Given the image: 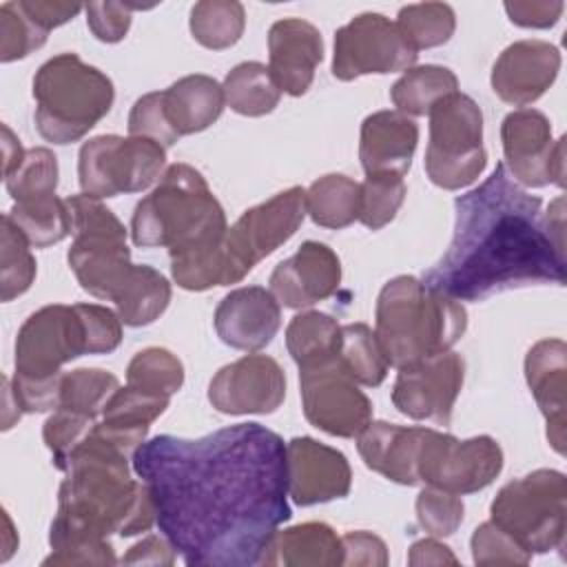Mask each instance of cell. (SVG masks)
I'll list each match as a JSON object with an SVG mask.
<instances>
[{"label":"cell","mask_w":567,"mask_h":567,"mask_svg":"<svg viewBox=\"0 0 567 567\" xmlns=\"http://www.w3.org/2000/svg\"><path fill=\"white\" fill-rule=\"evenodd\" d=\"M66 206L73 228L66 255L71 270L89 295L115 301L135 268L124 224L97 197L84 193L71 195Z\"/></svg>","instance_id":"cell-7"},{"label":"cell","mask_w":567,"mask_h":567,"mask_svg":"<svg viewBox=\"0 0 567 567\" xmlns=\"http://www.w3.org/2000/svg\"><path fill=\"white\" fill-rule=\"evenodd\" d=\"M166 151L146 137L97 135L82 144L78 177L84 195L115 197L148 188L162 173Z\"/></svg>","instance_id":"cell-10"},{"label":"cell","mask_w":567,"mask_h":567,"mask_svg":"<svg viewBox=\"0 0 567 567\" xmlns=\"http://www.w3.org/2000/svg\"><path fill=\"white\" fill-rule=\"evenodd\" d=\"M155 523L190 567L270 565V545L290 518L284 439L237 423L202 439L159 434L133 454Z\"/></svg>","instance_id":"cell-1"},{"label":"cell","mask_w":567,"mask_h":567,"mask_svg":"<svg viewBox=\"0 0 567 567\" xmlns=\"http://www.w3.org/2000/svg\"><path fill=\"white\" fill-rule=\"evenodd\" d=\"M281 326V306L261 286L230 290L215 308L217 337L237 350L255 352L266 348Z\"/></svg>","instance_id":"cell-22"},{"label":"cell","mask_w":567,"mask_h":567,"mask_svg":"<svg viewBox=\"0 0 567 567\" xmlns=\"http://www.w3.org/2000/svg\"><path fill=\"white\" fill-rule=\"evenodd\" d=\"M226 230L221 204L204 175L188 164L168 166L131 219L135 246L168 248L171 257L217 248Z\"/></svg>","instance_id":"cell-4"},{"label":"cell","mask_w":567,"mask_h":567,"mask_svg":"<svg viewBox=\"0 0 567 567\" xmlns=\"http://www.w3.org/2000/svg\"><path fill=\"white\" fill-rule=\"evenodd\" d=\"M306 217V190L292 186L264 204L241 213L226 230L221 252L226 264V284L241 281L264 257L286 244Z\"/></svg>","instance_id":"cell-11"},{"label":"cell","mask_w":567,"mask_h":567,"mask_svg":"<svg viewBox=\"0 0 567 567\" xmlns=\"http://www.w3.org/2000/svg\"><path fill=\"white\" fill-rule=\"evenodd\" d=\"M270 565L334 567L343 565L341 536L326 523H301L277 532L270 545Z\"/></svg>","instance_id":"cell-29"},{"label":"cell","mask_w":567,"mask_h":567,"mask_svg":"<svg viewBox=\"0 0 567 567\" xmlns=\"http://www.w3.org/2000/svg\"><path fill=\"white\" fill-rule=\"evenodd\" d=\"M7 190L13 202L33 197V195H51L58 186V159L44 148H31L24 153L22 164L4 177Z\"/></svg>","instance_id":"cell-44"},{"label":"cell","mask_w":567,"mask_h":567,"mask_svg":"<svg viewBox=\"0 0 567 567\" xmlns=\"http://www.w3.org/2000/svg\"><path fill=\"white\" fill-rule=\"evenodd\" d=\"M7 215L35 248L53 246L73 233L66 199H60L55 193L18 199Z\"/></svg>","instance_id":"cell-30"},{"label":"cell","mask_w":567,"mask_h":567,"mask_svg":"<svg viewBox=\"0 0 567 567\" xmlns=\"http://www.w3.org/2000/svg\"><path fill=\"white\" fill-rule=\"evenodd\" d=\"M95 423L97 419L66 410V408L53 410V414L44 421V427H42V439L53 454V465L62 463L64 456L86 439V434L95 427Z\"/></svg>","instance_id":"cell-47"},{"label":"cell","mask_w":567,"mask_h":567,"mask_svg":"<svg viewBox=\"0 0 567 567\" xmlns=\"http://www.w3.org/2000/svg\"><path fill=\"white\" fill-rule=\"evenodd\" d=\"M162 104L171 128L182 135H193L210 124L224 111V89L210 75H186L162 91Z\"/></svg>","instance_id":"cell-28"},{"label":"cell","mask_w":567,"mask_h":567,"mask_svg":"<svg viewBox=\"0 0 567 567\" xmlns=\"http://www.w3.org/2000/svg\"><path fill=\"white\" fill-rule=\"evenodd\" d=\"M49 31L27 11L22 0L0 7V60H22L47 42Z\"/></svg>","instance_id":"cell-42"},{"label":"cell","mask_w":567,"mask_h":567,"mask_svg":"<svg viewBox=\"0 0 567 567\" xmlns=\"http://www.w3.org/2000/svg\"><path fill=\"white\" fill-rule=\"evenodd\" d=\"M35 126L53 144L82 140L113 106L115 89L106 73L75 53L47 60L33 78Z\"/></svg>","instance_id":"cell-6"},{"label":"cell","mask_w":567,"mask_h":567,"mask_svg":"<svg viewBox=\"0 0 567 567\" xmlns=\"http://www.w3.org/2000/svg\"><path fill=\"white\" fill-rule=\"evenodd\" d=\"M560 71V51L545 40L509 44L492 66L494 93L514 106L536 102Z\"/></svg>","instance_id":"cell-21"},{"label":"cell","mask_w":567,"mask_h":567,"mask_svg":"<svg viewBox=\"0 0 567 567\" xmlns=\"http://www.w3.org/2000/svg\"><path fill=\"white\" fill-rule=\"evenodd\" d=\"M425 427H405L385 421H370L357 436V447L363 463L381 476L401 483L419 485L416 456Z\"/></svg>","instance_id":"cell-26"},{"label":"cell","mask_w":567,"mask_h":567,"mask_svg":"<svg viewBox=\"0 0 567 567\" xmlns=\"http://www.w3.org/2000/svg\"><path fill=\"white\" fill-rule=\"evenodd\" d=\"M503 470V450L487 436L458 441L452 434L425 427L416 474L419 483L450 494H472L487 487Z\"/></svg>","instance_id":"cell-12"},{"label":"cell","mask_w":567,"mask_h":567,"mask_svg":"<svg viewBox=\"0 0 567 567\" xmlns=\"http://www.w3.org/2000/svg\"><path fill=\"white\" fill-rule=\"evenodd\" d=\"M64 374V372H62ZM62 374L49 379H31L13 374L11 388L22 412H51L60 405Z\"/></svg>","instance_id":"cell-51"},{"label":"cell","mask_w":567,"mask_h":567,"mask_svg":"<svg viewBox=\"0 0 567 567\" xmlns=\"http://www.w3.org/2000/svg\"><path fill=\"white\" fill-rule=\"evenodd\" d=\"M117 388L120 381L115 374L100 368H78L62 374L58 408L97 419Z\"/></svg>","instance_id":"cell-39"},{"label":"cell","mask_w":567,"mask_h":567,"mask_svg":"<svg viewBox=\"0 0 567 567\" xmlns=\"http://www.w3.org/2000/svg\"><path fill=\"white\" fill-rule=\"evenodd\" d=\"M126 565H173L175 563V549L173 545L162 536H146L137 545L128 549V554L122 558Z\"/></svg>","instance_id":"cell-54"},{"label":"cell","mask_w":567,"mask_h":567,"mask_svg":"<svg viewBox=\"0 0 567 567\" xmlns=\"http://www.w3.org/2000/svg\"><path fill=\"white\" fill-rule=\"evenodd\" d=\"M361 184L354 179L330 173L319 177L306 190V213L317 226L346 228L359 219Z\"/></svg>","instance_id":"cell-31"},{"label":"cell","mask_w":567,"mask_h":567,"mask_svg":"<svg viewBox=\"0 0 567 567\" xmlns=\"http://www.w3.org/2000/svg\"><path fill=\"white\" fill-rule=\"evenodd\" d=\"M403 199H405V182L401 175H390V173L365 175L361 184L359 221L370 230H379L396 217Z\"/></svg>","instance_id":"cell-43"},{"label":"cell","mask_w":567,"mask_h":567,"mask_svg":"<svg viewBox=\"0 0 567 567\" xmlns=\"http://www.w3.org/2000/svg\"><path fill=\"white\" fill-rule=\"evenodd\" d=\"M505 168L516 184L565 186V140L551 137V124L536 109H518L501 124Z\"/></svg>","instance_id":"cell-16"},{"label":"cell","mask_w":567,"mask_h":567,"mask_svg":"<svg viewBox=\"0 0 567 567\" xmlns=\"http://www.w3.org/2000/svg\"><path fill=\"white\" fill-rule=\"evenodd\" d=\"M339 361L359 385L368 388L381 385L390 368L374 330L365 323L341 326Z\"/></svg>","instance_id":"cell-36"},{"label":"cell","mask_w":567,"mask_h":567,"mask_svg":"<svg viewBox=\"0 0 567 567\" xmlns=\"http://www.w3.org/2000/svg\"><path fill=\"white\" fill-rule=\"evenodd\" d=\"M416 58L396 22L370 11L337 29L332 75L348 82L368 73L408 71Z\"/></svg>","instance_id":"cell-15"},{"label":"cell","mask_w":567,"mask_h":567,"mask_svg":"<svg viewBox=\"0 0 567 567\" xmlns=\"http://www.w3.org/2000/svg\"><path fill=\"white\" fill-rule=\"evenodd\" d=\"M27 11L47 29H55L64 22H69L71 18H75L82 7L80 4H71V2H44V0H22Z\"/></svg>","instance_id":"cell-55"},{"label":"cell","mask_w":567,"mask_h":567,"mask_svg":"<svg viewBox=\"0 0 567 567\" xmlns=\"http://www.w3.org/2000/svg\"><path fill=\"white\" fill-rule=\"evenodd\" d=\"M286 399V374L268 354H246L224 365L208 385V401L224 414H270Z\"/></svg>","instance_id":"cell-18"},{"label":"cell","mask_w":567,"mask_h":567,"mask_svg":"<svg viewBox=\"0 0 567 567\" xmlns=\"http://www.w3.org/2000/svg\"><path fill=\"white\" fill-rule=\"evenodd\" d=\"M171 301V284L168 279L151 268V266H135L131 279L113 301L117 315L124 326H148L153 323Z\"/></svg>","instance_id":"cell-33"},{"label":"cell","mask_w":567,"mask_h":567,"mask_svg":"<svg viewBox=\"0 0 567 567\" xmlns=\"http://www.w3.org/2000/svg\"><path fill=\"white\" fill-rule=\"evenodd\" d=\"M470 545L476 565H527L532 560V554L492 520L474 529Z\"/></svg>","instance_id":"cell-46"},{"label":"cell","mask_w":567,"mask_h":567,"mask_svg":"<svg viewBox=\"0 0 567 567\" xmlns=\"http://www.w3.org/2000/svg\"><path fill=\"white\" fill-rule=\"evenodd\" d=\"M184 383L182 361L166 348H146L137 352L126 368V385L157 396L175 394Z\"/></svg>","instance_id":"cell-41"},{"label":"cell","mask_w":567,"mask_h":567,"mask_svg":"<svg viewBox=\"0 0 567 567\" xmlns=\"http://www.w3.org/2000/svg\"><path fill=\"white\" fill-rule=\"evenodd\" d=\"M89 337V354L113 352L122 341V319L106 306L75 303Z\"/></svg>","instance_id":"cell-49"},{"label":"cell","mask_w":567,"mask_h":567,"mask_svg":"<svg viewBox=\"0 0 567 567\" xmlns=\"http://www.w3.org/2000/svg\"><path fill=\"white\" fill-rule=\"evenodd\" d=\"M416 520L432 536H452L463 523V501L456 494L425 487L416 496Z\"/></svg>","instance_id":"cell-45"},{"label":"cell","mask_w":567,"mask_h":567,"mask_svg":"<svg viewBox=\"0 0 567 567\" xmlns=\"http://www.w3.org/2000/svg\"><path fill=\"white\" fill-rule=\"evenodd\" d=\"M419 142V126L401 111H377L361 124L359 159L365 175H405Z\"/></svg>","instance_id":"cell-25"},{"label":"cell","mask_w":567,"mask_h":567,"mask_svg":"<svg viewBox=\"0 0 567 567\" xmlns=\"http://www.w3.org/2000/svg\"><path fill=\"white\" fill-rule=\"evenodd\" d=\"M128 133L135 137H146L153 140L157 144L173 146L179 135L171 128L166 113H164V104H162V91H153L142 95L128 115Z\"/></svg>","instance_id":"cell-48"},{"label":"cell","mask_w":567,"mask_h":567,"mask_svg":"<svg viewBox=\"0 0 567 567\" xmlns=\"http://www.w3.org/2000/svg\"><path fill=\"white\" fill-rule=\"evenodd\" d=\"M343 545V565H388L385 543L370 532H348L341 536Z\"/></svg>","instance_id":"cell-52"},{"label":"cell","mask_w":567,"mask_h":567,"mask_svg":"<svg viewBox=\"0 0 567 567\" xmlns=\"http://www.w3.org/2000/svg\"><path fill=\"white\" fill-rule=\"evenodd\" d=\"M492 523L529 554L565 547L567 478L556 470H536L503 485L489 507Z\"/></svg>","instance_id":"cell-8"},{"label":"cell","mask_w":567,"mask_h":567,"mask_svg":"<svg viewBox=\"0 0 567 567\" xmlns=\"http://www.w3.org/2000/svg\"><path fill=\"white\" fill-rule=\"evenodd\" d=\"M427 117L430 144L425 151V173L430 182L445 190L470 186L487 164L478 104L470 95L454 91L441 97Z\"/></svg>","instance_id":"cell-9"},{"label":"cell","mask_w":567,"mask_h":567,"mask_svg":"<svg viewBox=\"0 0 567 567\" xmlns=\"http://www.w3.org/2000/svg\"><path fill=\"white\" fill-rule=\"evenodd\" d=\"M4 523H7V529H4V551H2L0 560H7L11 556V551L16 549V543H9V538L13 536V529H11V518L7 516V512H4Z\"/></svg>","instance_id":"cell-58"},{"label":"cell","mask_w":567,"mask_h":567,"mask_svg":"<svg viewBox=\"0 0 567 567\" xmlns=\"http://www.w3.org/2000/svg\"><path fill=\"white\" fill-rule=\"evenodd\" d=\"M527 385L547 421V439L565 454V405H567V346L563 339H543L525 357Z\"/></svg>","instance_id":"cell-24"},{"label":"cell","mask_w":567,"mask_h":567,"mask_svg":"<svg viewBox=\"0 0 567 567\" xmlns=\"http://www.w3.org/2000/svg\"><path fill=\"white\" fill-rule=\"evenodd\" d=\"M458 91V80L447 66L421 64L408 69L390 89L392 104L403 115H427L445 95Z\"/></svg>","instance_id":"cell-34"},{"label":"cell","mask_w":567,"mask_h":567,"mask_svg":"<svg viewBox=\"0 0 567 567\" xmlns=\"http://www.w3.org/2000/svg\"><path fill=\"white\" fill-rule=\"evenodd\" d=\"M306 419L330 436L354 439L372 421V403L339 357L299 368Z\"/></svg>","instance_id":"cell-13"},{"label":"cell","mask_w":567,"mask_h":567,"mask_svg":"<svg viewBox=\"0 0 567 567\" xmlns=\"http://www.w3.org/2000/svg\"><path fill=\"white\" fill-rule=\"evenodd\" d=\"M341 261L321 241H306L299 250L277 264L270 275V292L286 308H310L339 290Z\"/></svg>","instance_id":"cell-20"},{"label":"cell","mask_w":567,"mask_h":567,"mask_svg":"<svg viewBox=\"0 0 567 567\" xmlns=\"http://www.w3.org/2000/svg\"><path fill=\"white\" fill-rule=\"evenodd\" d=\"M454 235L423 286L456 301H483L529 284H565V202L547 213L498 162L474 190L454 199Z\"/></svg>","instance_id":"cell-2"},{"label":"cell","mask_w":567,"mask_h":567,"mask_svg":"<svg viewBox=\"0 0 567 567\" xmlns=\"http://www.w3.org/2000/svg\"><path fill=\"white\" fill-rule=\"evenodd\" d=\"M224 100L226 104L248 117H259L279 104L281 89L277 86L270 69L261 62H241L233 66L224 78Z\"/></svg>","instance_id":"cell-32"},{"label":"cell","mask_w":567,"mask_h":567,"mask_svg":"<svg viewBox=\"0 0 567 567\" xmlns=\"http://www.w3.org/2000/svg\"><path fill=\"white\" fill-rule=\"evenodd\" d=\"M144 9L128 2H91L84 7L91 33L102 42H120L131 27V11Z\"/></svg>","instance_id":"cell-50"},{"label":"cell","mask_w":567,"mask_h":567,"mask_svg":"<svg viewBox=\"0 0 567 567\" xmlns=\"http://www.w3.org/2000/svg\"><path fill=\"white\" fill-rule=\"evenodd\" d=\"M2 153H4V177H7L22 164L24 153H27V151H22L20 140L11 133V128L7 124H2Z\"/></svg>","instance_id":"cell-57"},{"label":"cell","mask_w":567,"mask_h":567,"mask_svg":"<svg viewBox=\"0 0 567 567\" xmlns=\"http://www.w3.org/2000/svg\"><path fill=\"white\" fill-rule=\"evenodd\" d=\"M193 38L213 51L233 47L246 27L244 4L235 0H202L190 9Z\"/></svg>","instance_id":"cell-37"},{"label":"cell","mask_w":567,"mask_h":567,"mask_svg":"<svg viewBox=\"0 0 567 567\" xmlns=\"http://www.w3.org/2000/svg\"><path fill=\"white\" fill-rule=\"evenodd\" d=\"M408 563L412 567H419V565H445V563L456 565L458 560L447 545L439 543L436 538H423L410 547Z\"/></svg>","instance_id":"cell-56"},{"label":"cell","mask_w":567,"mask_h":567,"mask_svg":"<svg viewBox=\"0 0 567 567\" xmlns=\"http://www.w3.org/2000/svg\"><path fill=\"white\" fill-rule=\"evenodd\" d=\"M463 377L465 361L452 350L423 359L399 370L392 388V403L401 414L414 421L450 425L456 396L463 388Z\"/></svg>","instance_id":"cell-17"},{"label":"cell","mask_w":567,"mask_h":567,"mask_svg":"<svg viewBox=\"0 0 567 567\" xmlns=\"http://www.w3.org/2000/svg\"><path fill=\"white\" fill-rule=\"evenodd\" d=\"M268 58L277 86L288 95H303L323 60L319 29L301 18L277 20L268 31Z\"/></svg>","instance_id":"cell-23"},{"label":"cell","mask_w":567,"mask_h":567,"mask_svg":"<svg viewBox=\"0 0 567 567\" xmlns=\"http://www.w3.org/2000/svg\"><path fill=\"white\" fill-rule=\"evenodd\" d=\"M122 447L95 427L55 467L66 474L51 523V556L42 565H115L111 534L135 536L155 523V505L144 481L131 478Z\"/></svg>","instance_id":"cell-3"},{"label":"cell","mask_w":567,"mask_h":567,"mask_svg":"<svg viewBox=\"0 0 567 567\" xmlns=\"http://www.w3.org/2000/svg\"><path fill=\"white\" fill-rule=\"evenodd\" d=\"M89 354V337L78 306H44L29 315L16 339V374L49 379L62 365Z\"/></svg>","instance_id":"cell-14"},{"label":"cell","mask_w":567,"mask_h":567,"mask_svg":"<svg viewBox=\"0 0 567 567\" xmlns=\"http://www.w3.org/2000/svg\"><path fill=\"white\" fill-rule=\"evenodd\" d=\"M286 472L288 496L301 507L343 498L352 485L348 458L310 436L286 443Z\"/></svg>","instance_id":"cell-19"},{"label":"cell","mask_w":567,"mask_h":567,"mask_svg":"<svg viewBox=\"0 0 567 567\" xmlns=\"http://www.w3.org/2000/svg\"><path fill=\"white\" fill-rule=\"evenodd\" d=\"M509 20L518 27L527 29H549L558 22L565 4L563 2H549V0H527V2H505L503 4Z\"/></svg>","instance_id":"cell-53"},{"label":"cell","mask_w":567,"mask_h":567,"mask_svg":"<svg viewBox=\"0 0 567 567\" xmlns=\"http://www.w3.org/2000/svg\"><path fill=\"white\" fill-rule=\"evenodd\" d=\"M461 301L434 292L421 279L399 275L377 297V341L388 365L401 370L447 352L465 332Z\"/></svg>","instance_id":"cell-5"},{"label":"cell","mask_w":567,"mask_h":567,"mask_svg":"<svg viewBox=\"0 0 567 567\" xmlns=\"http://www.w3.org/2000/svg\"><path fill=\"white\" fill-rule=\"evenodd\" d=\"M339 343L341 326L326 312H301L286 328V348L299 368L339 357Z\"/></svg>","instance_id":"cell-35"},{"label":"cell","mask_w":567,"mask_h":567,"mask_svg":"<svg viewBox=\"0 0 567 567\" xmlns=\"http://www.w3.org/2000/svg\"><path fill=\"white\" fill-rule=\"evenodd\" d=\"M168 396L142 392L133 385L117 388L106 401L102 421L95 423V430L133 456L135 450L146 441L151 423L168 408Z\"/></svg>","instance_id":"cell-27"},{"label":"cell","mask_w":567,"mask_h":567,"mask_svg":"<svg viewBox=\"0 0 567 567\" xmlns=\"http://www.w3.org/2000/svg\"><path fill=\"white\" fill-rule=\"evenodd\" d=\"M396 27L401 29L403 38L412 44V49L419 53L421 49L445 44L456 29V16L452 7L443 2L408 4L399 11Z\"/></svg>","instance_id":"cell-40"},{"label":"cell","mask_w":567,"mask_h":567,"mask_svg":"<svg viewBox=\"0 0 567 567\" xmlns=\"http://www.w3.org/2000/svg\"><path fill=\"white\" fill-rule=\"evenodd\" d=\"M0 246V297L2 301H11L31 288L35 279V259L29 250L31 244L7 213L2 215Z\"/></svg>","instance_id":"cell-38"}]
</instances>
